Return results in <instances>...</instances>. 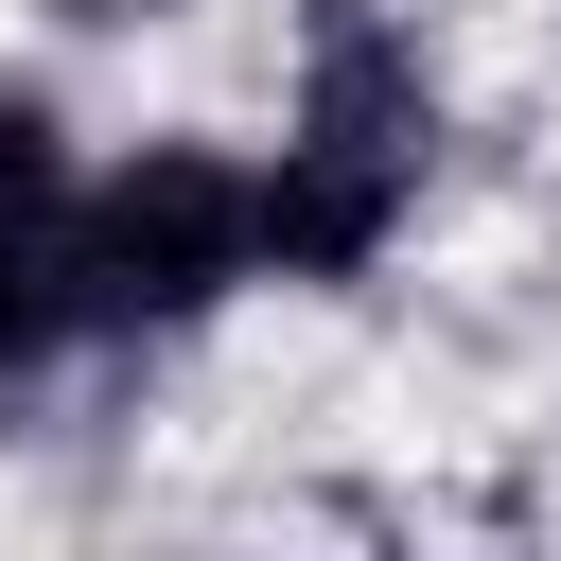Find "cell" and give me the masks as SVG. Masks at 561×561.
<instances>
[{"mask_svg": "<svg viewBox=\"0 0 561 561\" xmlns=\"http://www.w3.org/2000/svg\"><path fill=\"white\" fill-rule=\"evenodd\" d=\"M421 158H438V105H421V70H403L368 18H333V35H316V88H298V140H280V175H245V193H263V263H280V280H351V263L403 228Z\"/></svg>", "mask_w": 561, "mask_h": 561, "instance_id": "1", "label": "cell"}, {"mask_svg": "<svg viewBox=\"0 0 561 561\" xmlns=\"http://www.w3.org/2000/svg\"><path fill=\"white\" fill-rule=\"evenodd\" d=\"M228 280H263V193L228 158L158 140L123 175H70V333H175Z\"/></svg>", "mask_w": 561, "mask_h": 561, "instance_id": "2", "label": "cell"}, {"mask_svg": "<svg viewBox=\"0 0 561 561\" xmlns=\"http://www.w3.org/2000/svg\"><path fill=\"white\" fill-rule=\"evenodd\" d=\"M70 351V158H53V105L0 88V368H53Z\"/></svg>", "mask_w": 561, "mask_h": 561, "instance_id": "3", "label": "cell"}]
</instances>
